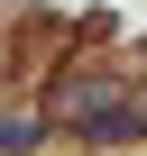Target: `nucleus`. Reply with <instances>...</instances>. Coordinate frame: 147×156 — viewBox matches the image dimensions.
I'll list each match as a JSON object with an SVG mask.
<instances>
[]
</instances>
